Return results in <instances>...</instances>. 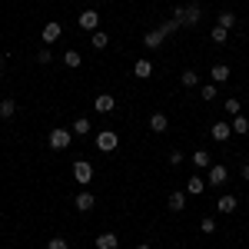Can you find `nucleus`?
<instances>
[{"label":"nucleus","mask_w":249,"mask_h":249,"mask_svg":"<svg viewBox=\"0 0 249 249\" xmlns=\"http://www.w3.org/2000/svg\"><path fill=\"white\" fill-rule=\"evenodd\" d=\"M50 150H67L70 143H73V130H63V126H57V130H50Z\"/></svg>","instance_id":"f257e3e1"},{"label":"nucleus","mask_w":249,"mask_h":249,"mask_svg":"<svg viewBox=\"0 0 249 249\" xmlns=\"http://www.w3.org/2000/svg\"><path fill=\"white\" fill-rule=\"evenodd\" d=\"M73 179H77L80 186H90V179H93V166H90L87 160H77V163H73Z\"/></svg>","instance_id":"f03ea898"},{"label":"nucleus","mask_w":249,"mask_h":249,"mask_svg":"<svg viewBox=\"0 0 249 249\" xmlns=\"http://www.w3.org/2000/svg\"><path fill=\"white\" fill-rule=\"evenodd\" d=\"M116 143H120V136H116L113 130H100V133H96V146H100L103 153H110V150H116Z\"/></svg>","instance_id":"7ed1b4c3"},{"label":"nucleus","mask_w":249,"mask_h":249,"mask_svg":"<svg viewBox=\"0 0 249 249\" xmlns=\"http://www.w3.org/2000/svg\"><path fill=\"white\" fill-rule=\"evenodd\" d=\"M210 136H213V140H216V143H226V140H230V136H232V123H223V120H219V123H213Z\"/></svg>","instance_id":"20e7f679"},{"label":"nucleus","mask_w":249,"mask_h":249,"mask_svg":"<svg viewBox=\"0 0 249 249\" xmlns=\"http://www.w3.org/2000/svg\"><path fill=\"white\" fill-rule=\"evenodd\" d=\"M226 179H230V170H226V166H219V163H216V166H210V176H206V183H213V186H223Z\"/></svg>","instance_id":"39448f33"},{"label":"nucleus","mask_w":249,"mask_h":249,"mask_svg":"<svg viewBox=\"0 0 249 249\" xmlns=\"http://www.w3.org/2000/svg\"><path fill=\"white\" fill-rule=\"evenodd\" d=\"M60 34H63V27H60L57 20H50V23H43V43H57Z\"/></svg>","instance_id":"423d86ee"},{"label":"nucleus","mask_w":249,"mask_h":249,"mask_svg":"<svg viewBox=\"0 0 249 249\" xmlns=\"http://www.w3.org/2000/svg\"><path fill=\"white\" fill-rule=\"evenodd\" d=\"M77 23L83 27V30H96V23H100V14H96V10H83V14L77 17Z\"/></svg>","instance_id":"0eeeda50"},{"label":"nucleus","mask_w":249,"mask_h":249,"mask_svg":"<svg viewBox=\"0 0 249 249\" xmlns=\"http://www.w3.org/2000/svg\"><path fill=\"white\" fill-rule=\"evenodd\" d=\"M93 107L100 110V113H113V107H116V96H110V93H100L93 100Z\"/></svg>","instance_id":"6e6552de"},{"label":"nucleus","mask_w":249,"mask_h":249,"mask_svg":"<svg viewBox=\"0 0 249 249\" xmlns=\"http://www.w3.org/2000/svg\"><path fill=\"white\" fill-rule=\"evenodd\" d=\"M199 17H203L199 3H190V7H186V14H183V27H196V23H199Z\"/></svg>","instance_id":"1a4fd4ad"},{"label":"nucleus","mask_w":249,"mask_h":249,"mask_svg":"<svg viewBox=\"0 0 249 249\" xmlns=\"http://www.w3.org/2000/svg\"><path fill=\"white\" fill-rule=\"evenodd\" d=\"M150 130H153V133H166V130H170L166 113H153V116H150Z\"/></svg>","instance_id":"9d476101"},{"label":"nucleus","mask_w":249,"mask_h":249,"mask_svg":"<svg viewBox=\"0 0 249 249\" xmlns=\"http://www.w3.org/2000/svg\"><path fill=\"white\" fill-rule=\"evenodd\" d=\"M116 246H120L116 232H100V236H96V249H116Z\"/></svg>","instance_id":"9b49d317"},{"label":"nucleus","mask_w":249,"mask_h":249,"mask_svg":"<svg viewBox=\"0 0 249 249\" xmlns=\"http://www.w3.org/2000/svg\"><path fill=\"white\" fill-rule=\"evenodd\" d=\"M163 34H160V30H146V34H143V43H146V47H150V50H160V47H163Z\"/></svg>","instance_id":"f8f14e48"},{"label":"nucleus","mask_w":249,"mask_h":249,"mask_svg":"<svg viewBox=\"0 0 249 249\" xmlns=\"http://www.w3.org/2000/svg\"><path fill=\"white\" fill-rule=\"evenodd\" d=\"M133 77H140V80L153 77V63H150V60H136L133 63Z\"/></svg>","instance_id":"ddd939ff"},{"label":"nucleus","mask_w":249,"mask_h":249,"mask_svg":"<svg viewBox=\"0 0 249 249\" xmlns=\"http://www.w3.org/2000/svg\"><path fill=\"white\" fill-rule=\"evenodd\" d=\"M236 206H239V203H236V196H230V193L216 199V210L219 213H236Z\"/></svg>","instance_id":"4468645a"},{"label":"nucleus","mask_w":249,"mask_h":249,"mask_svg":"<svg viewBox=\"0 0 249 249\" xmlns=\"http://www.w3.org/2000/svg\"><path fill=\"white\" fill-rule=\"evenodd\" d=\"M210 77H213V83H226V80H230V67H226V63H216L210 70Z\"/></svg>","instance_id":"2eb2a0df"},{"label":"nucleus","mask_w":249,"mask_h":249,"mask_svg":"<svg viewBox=\"0 0 249 249\" xmlns=\"http://www.w3.org/2000/svg\"><path fill=\"white\" fill-rule=\"evenodd\" d=\"M203 190H206V179H203V176H193V179H186V193H190V196H199Z\"/></svg>","instance_id":"dca6fc26"},{"label":"nucleus","mask_w":249,"mask_h":249,"mask_svg":"<svg viewBox=\"0 0 249 249\" xmlns=\"http://www.w3.org/2000/svg\"><path fill=\"white\" fill-rule=\"evenodd\" d=\"M93 206H96V203H93V196H90V193H80V196H77V210L80 213H90Z\"/></svg>","instance_id":"f3484780"},{"label":"nucleus","mask_w":249,"mask_h":249,"mask_svg":"<svg viewBox=\"0 0 249 249\" xmlns=\"http://www.w3.org/2000/svg\"><path fill=\"white\" fill-rule=\"evenodd\" d=\"M232 133H239V136H246V133H249V120H246L243 113L232 120Z\"/></svg>","instance_id":"a211bd4d"},{"label":"nucleus","mask_w":249,"mask_h":249,"mask_svg":"<svg viewBox=\"0 0 249 249\" xmlns=\"http://www.w3.org/2000/svg\"><path fill=\"white\" fill-rule=\"evenodd\" d=\"M170 210L173 213L186 210V196H183V193H170Z\"/></svg>","instance_id":"6ab92c4d"},{"label":"nucleus","mask_w":249,"mask_h":249,"mask_svg":"<svg viewBox=\"0 0 249 249\" xmlns=\"http://www.w3.org/2000/svg\"><path fill=\"white\" fill-rule=\"evenodd\" d=\"M179 27H183L179 20H163V23H160V34H163V37H170V34H176V30H179Z\"/></svg>","instance_id":"aec40b11"},{"label":"nucleus","mask_w":249,"mask_h":249,"mask_svg":"<svg viewBox=\"0 0 249 249\" xmlns=\"http://www.w3.org/2000/svg\"><path fill=\"white\" fill-rule=\"evenodd\" d=\"M14 113H17V103H14V100H0V116L10 120Z\"/></svg>","instance_id":"412c9836"},{"label":"nucleus","mask_w":249,"mask_h":249,"mask_svg":"<svg viewBox=\"0 0 249 249\" xmlns=\"http://www.w3.org/2000/svg\"><path fill=\"white\" fill-rule=\"evenodd\" d=\"M213 43H226V40H230V30H226V27H219V23H216V27H213Z\"/></svg>","instance_id":"4be33fe9"},{"label":"nucleus","mask_w":249,"mask_h":249,"mask_svg":"<svg viewBox=\"0 0 249 249\" xmlns=\"http://www.w3.org/2000/svg\"><path fill=\"white\" fill-rule=\"evenodd\" d=\"M196 80H199L196 70H183V73H179V83H183V87H196Z\"/></svg>","instance_id":"5701e85b"},{"label":"nucleus","mask_w":249,"mask_h":249,"mask_svg":"<svg viewBox=\"0 0 249 249\" xmlns=\"http://www.w3.org/2000/svg\"><path fill=\"white\" fill-rule=\"evenodd\" d=\"M193 163H196V166H213V160H210L206 150H196V153H193Z\"/></svg>","instance_id":"b1692460"},{"label":"nucleus","mask_w":249,"mask_h":249,"mask_svg":"<svg viewBox=\"0 0 249 249\" xmlns=\"http://www.w3.org/2000/svg\"><path fill=\"white\" fill-rule=\"evenodd\" d=\"M73 133H77V136H87V133H90V120H87V116H80L77 123H73Z\"/></svg>","instance_id":"393cba45"},{"label":"nucleus","mask_w":249,"mask_h":249,"mask_svg":"<svg viewBox=\"0 0 249 249\" xmlns=\"http://www.w3.org/2000/svg\"><path fill=\"white\" fill-rule=\"evenodd\" d=\"M63 63H67L70 70H77V67H80V53H77V50H67V53H63Z\"/></svg>","instance_id":"a878e982"},{"label":"nucleus","mask_w":249,"mask_h":249,"mask_svg":"<svg viewBox=\"0 0 249 249\" xmlns=\"http://www.w3.org/2000/svg\"><path fill=\"white\" fill-rule=\"evenodd\" d=\"M219 27L232 30V27H236V14H230V10H226V14H219Z\"/></svg>","instance_id":"bb28decb"},{"label":"nucleus","mask_w":249,"mask_h":249,"mask_svg":"<svg viewBox=\"0 0 249 249\" xmlns=\"http://www.w3.org/2000/svg\"><path fill=\"white\" fill-rule=\"evenodd\" d=\"M90 43H93L96 50H103V47L110 43V37H107V34H100V30H93V40H90Z\"/></svg>","instance_id":"cd10ccee"},{"label":"nucleus","mask_w":249,"mask_h":249,"mask_svg":"<svg viewBox=\"0 0 249 249\" xmlns=\"http://www.w3.org/2000/svg\"><path fill=\"white\" fill-rule=\"evenodd\" d=\"M199 96H203V100H216V83H206V87L199 90Z\"/></svg>","instance_id":"c85d7f7f"},{"label":"nucleus","mask_w":249,"mask_h":249,"mask_svg":"<svg viewBox=\"0 0 249 249\" xmlns=\"http://www.w3.org/2000/svg\"><path fill=\"white\" fill-rule=\"evenodd\" d=\"M239 110H243V107H239V100H226V113L239 116Z\"/></svg>","instance_id":"c756f323"},{"label":"nucleus","mask_w":249,"mask_h":249,"mask_svg":"<svg viewBox=\"0 0 249 249\" xmlns=\"http://www.w3.org/2000/svg\"><path fill=\"white\" fill-rule=\"evenodd\" d=\"M47 249H70V246H67V239H60V236H57V239L47 243Z\"/></svg>","instance_id":"7c9ffc66"},{"label":"nucleus","mask_w":249,"mask_h":249,"mask_svg":"<svg viewBox=\"0 0 249 249\" xmlns=\"http://www.w3.org/2000/svg\"><path fill=\"white\" fill-rule=\"evenodd\" d=\"M199 230H203V232H216V219H203Z\"/></svg>","instance_id":"2f4dec72"},{"label":"nucleus","mask_w":249,"mask_h":249,"mask_svg":"<svg viewBox=\"0 0 249 249\" xmlns=\"http://www.w3.org/2000/svg\"><path fill=\"white\" fill-rule=\"evenodd\" d=\"M37 63H50V50H47V47L37 50Z\"/></svg>","instance_id":"473e14b6"},{"label":"nucleus","mask_w":249,"mask_h":249,"mask_svg":"<svg viewBox=\"0 0 249 249\" xmlns=\"http://www.w3.org/2000/svg\"><path fill=\"white\" fill-rule=\"evenodd\" d=\"M243 179H246V183H249V163H246V166H243Z\"/></svg>","instance_id":"72a5a7b5"},{"label":"nucleus","mask_w":249,"mask_h":249,"mask_svg":"<svg viewBox=\"0 0 249 249\" xmlns=\"http://www.w3.org/2000/svg\"><path fill=\"white\" fill-rule=\"evenodd\" d=\"M136 249H153V246H146V243H143V246H136Z\"/></svg>","instance_id":"f704fd0d"},{"label":"nucleus","mask_w":249,"mask_h":249,"mask_svg":"<svg viewBox=\"0 0 249 249\" xmlns=\"http://www.w3.org/2000/svg\"><path fill=\"white\" fill-rule=\"evenodd\" d=\"M0 67H3V57H0Z\"/></svg>","instance_id":"c9c22d12"}]
</instances>
